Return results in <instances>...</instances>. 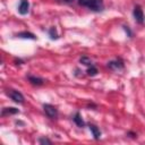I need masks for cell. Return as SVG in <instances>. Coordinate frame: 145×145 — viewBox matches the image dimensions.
Listing matches in <instances>:
<instances>
[{
    "label": "cell",
    "mask_w": 145,
    "mask_h": 145,
    "mask_svg": "<svg viewBox=\"0 0 145 145\" xmlns=\"http://www.w3.org/2000/svg\"><path fill=\"white\" fill-rule=\"evenodd\" d=\"M108 68H110L111 70H114V71L121 70V69H123V62H122L120 59L109 61V62H108Z\"/></svg>",
    "instance_id": "5"
},
{
    "label": "cell",
    "mask_w": 145,
    "mask_h": 145,
    "mask_svg": "<svg viewBox=\"0 0 145 145\" xmlns=\"http://www.w3.org/2000/svg\"><path fill=\"white\" fill-rule=\"evenodd\" d=\"M123 29H125V32L128 34V36H129V37H131V35H133V34H131V31L129 29V27H128V26H123Z\"/></svg>",
    "instance_id": "16"
},
{
    "label": "cell",
    "mask_w": 145,
    "mask_h": 145,
    "mask_svg": "<svg viewBox=\"0 0 145 145\" xmlns=\"http://www.w3.org/2000/svg\"><path fill=\"white\" fill-rule=\"evenodd\" d=\"M28 82L32 84V85H36V86H40L42 84H44V79L41 78V77H35V76H28Z\"/></svg>",
    "instance_id": "8"
},
{
    "label": "cell",
    "mask_w": 145,
    "mask_h": 145,
    "mask_svg": "<svg viewBox=\"0 0 145 145\" xmlns=\"http://www.w3.org/2000/svg\"><path fill=\"white\" fill-rule=\"evenodd\" d=\"M78 3L92 11H102L104 9L103 0H78Z\"/></svg>",
    "instance_id": "1"
},
{
    "label": "cell",
    "mask_w": 145,
    "mask_h": 145,
    "mask_svg": "<svg viewBox=\"0 0 145 145\" xmlns=\"http://www.w3.org/2000/svg\"><path fill=\"white\" fill-rule=\"evenodd\" d=\"M43 110L45 112V114L50 118V119H56L58 117V109L51 104H44L43 105Z\"/></svg>",
    "instance_id": "3"
},
{
    "label": "cell",
    "mask_w": 145,
    "mask_h": 145,
    "mask_svg": "<svg viewBox=\"0 0 145 145\" xmlns=\"http://www.w3.org/2000/svg\"><path fill=\"white\" fill-rule=\"evenodd\" d=\"M86 72H87V75H88V76H95L99 71H97V68H96L94 65H92V66H89V67L87 68Z\"/></svg>",
    "instance_id": "13"
},
{
    "label": "cell",
    "mask_w": 145,
    "mask_h": 145,
    "mask_svg": "<svg viewBox=\"0 0 145 145\" xmlns=\"http://www.w3.org/2000/svg\"><path fill=\"white\" fill-rule=\"evenodd\" d=\"M88 128H89V130L92 131L94 138H95V139H100V137H101V131H100V129H99L95 125H92V123L88 125Z\"/></svg>",
    "instance_id": "9"
},
{
    "label": "cell",
    "mask_w": 145,
    "mask_h": 145,
    "mask_svg": "<svg viewBox=\"0 0 145 145\" xmlns=\"http://www.w3.org/2000/svg\"><path fill=\"white\" fill-rule=\"evenodd\" d=\"M61 2H65V3H69V2H72L74 0H60Z\"/></svg>",
    "instance_id": "17"
},
{
    "label": "cell",
    "mask_w": 145,
    "mask_h": 145,
    "mask_svg": "<svg viewBox=\"0 0 145 145\" xmlns=\"http://www.w3.org/2000/svg\"><path fill=\"white\" fill-rule=\"evenodd\" d=\"M39 143H40V144H51L52 142H51L49 138H45V137H41V138L39 139Z\"/></svg>",
    "instance_id": "15"
},
{
    "label": "cell",
    "mask_w": 145,
    "mask_h": 145,
    "mask_svg": "<svg viewBox=\"0 0 145 145\" xmlns=\"http://www.w3.org/2000/svg\"><path fill=\"white\" fill-rule=\"evenodd\" d=\"M72 120H74V122H75V123H76V125H77L78 127H82V128H83V127L85 126V121L83 120L82 116H80V114H79L78 112H77V113H76V114L74 116Z\"/></svg>",
    "instance_id": "10"
},
{
    "label": "cell",
    "mask_w": 145,
    "mask_h": 145,
    "mask_svg": "<svg viewBox=\"0 0 145 145\" xmlns=\"http://www.w3.org/2000/svg\"><path fill=\"white\" fill-rule=\"evenodd\" d=\"M16 113H19V110L16 109V108H5L2 109L1 111V116L2 117H6V116H11V114H16Z\"/></svg>",
    "instance_id": "7"
},
{
    "label": "cell",
    "mask_w": 145,
    "mask_h": 145,
    "mask_svg": "<svg viewBox=\"0 0 145 145\" xmlns=\"http://www.w3.org/2000/svg\"><path fill=\"white\" fill-rule=\"evenodd\" d=\"M29 10V2L28 0H20L18 6V12L20 15H26Z\"/></svg>",
    "instance_id": "6"
},
{
    "label": "cell",
    "mask_w": 145,
    "mask_h": 145,
    "mask_svg": "<svg viewBox=\"0 0 145 145\" xmlns=\"http://www.w3.org/2000/svg\"><path fill=\"white\" fill-rule=\"evenodd\" d=\"M49 35H50V39H51V40H57V39L59 37V35H58V33H57V29H56L54 27H51V28L49 29Z\"/></svg>",
    "instance_id": "14"
},
{
    "label": "cell",
    "mask_w": 145,
    "mask_h": 145,
    "mask_svg": "<svg viewBox=\"0 0 145 145\" xmlns=\"http://www.w3.org/2000/svg\"><path fill=\"white\" fill-rule=\"evenodd\" d=\"M133 15H134L135 20H136L138 24H143V23H144V20H145V16H144L143 9H142L139 6H135L134 11H133Z\"/></svg>",
    "instance_id": "4"
},
{
    "label": "cell",
    "mask_w": 145,
    "mask_h": 145,
    "mask_svg": "<svg viewBox=\"0 0 145 145\" xmlns=\"http://www.w3.org/2000/svg\"><path fill=\"white\" fill-rule=\"evenodd\" d=\"M17 37H20V39H29V40H35V35L33 33H29V32H20L16 35Z\"/></svg>",
    "instance_id": "11"
},
{
    "label": "cell",
    "mask_w": 145,
    "mask_h": 145,
    "mask_svg": "<svg viewBox=\"0 0 145 145\" xmlns=\"http://www.w3.org/2000/svg\"><path fill=\"white\" fill-rule=\"evenodd\" d=\"M79 61H80V63H83V65H85V66H87V67H89V66L93 65L92 60H91L88 57H86V56H83V57L79 59Z\"/></svg>",
    "instance_id": "12"
},
{
    "label": "cell",
    "mask_w": 145,
    "mask_h": 145,
    "mask_svg": "<svg viewBox=\"0 0 145 145\" xmlns=\"http://www.w3.org/2000/svg\"><path fill=\"white\" fill-rule=\"evenodd\" d=\"M6 93H7V95H8L14 102L19 103V104H23V103H24V100H25V99H24V95H23L20 92L16 91V89H7Z\"/></svg>",
    "instance_id": "2"
}]
</instances>
